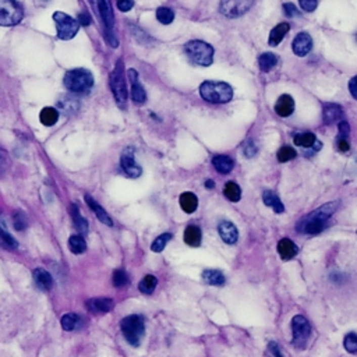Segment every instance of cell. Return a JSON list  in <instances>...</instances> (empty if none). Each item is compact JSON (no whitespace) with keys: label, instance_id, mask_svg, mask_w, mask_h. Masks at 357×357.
Instances as JSON below:
<instances>
[{"label":"cell","instance_id":"6da1fadb","mask_svg":"<svg viewBox=\"0 0 357 357\" xmlns=\"http://www.w3.org/2000/svg\"><path fill=\"white\" fill-rule=\"evenodd\" d=\"M200 95L211 104H226L233 98V90L224 81H204L200 85Z\"/></svg>","mask_w":357,"mask_h":357},{"label":"cell","instance_id":"7a4b0ae2","mask_svg":"<svg viewBox=\"0 0 357 357\" xmlns=\"http://www.w3.org/2000/svg\"><path fill=\"white\" fill-rule=\"evenodd\" d=\"M64 85L73 94H86L94 85V75L86 69L69 70L64 74Z\"/></svg>","mask_w":357,"mask_h":357},{"label":"cell","instance_id":"3957f363","mask_svg":"<svg viewBox=\"0 0 357 357\" xmlns=\"http://www.w3.org/2000/svg\"><path fill=\"white\" fill-rule=\"evenodd\" d=\"M121 332L124 339L134 347L140 346L143 342V338L145 335V323L144 318L137 314H132L128 317L123 318L120 323Z\"/></svg>","mask_w":357,"mask_h":357},{"label":"cell","instance_id":"277c9868","mask_svg":"<svg viewBox=\"0 0 357 357\" xmlns=\"http://www.w3.org/2000/svg\"><path fill=\"white\" fill-rule=\"evenodd\" d=\"M187 58L197 66L208 67L213 62V48L204 40H190L185 45Z\"/></svg>","mask_w":357,"mask_h":357},{"label":"cell","instance_id":"5b68a950","mask_svg":"<svg viewBox=\"0 0 357 357\" xmlns=\"http://www.w3.org/2000/svg\"><path fill=\"white\" fill-rule=\"evenodd\" d=\"M110 88L115 95V99L120 108H124L127 102V86L124 78V64L123 60H117L115 70L110 74Z\"/></svg>","mask_w":357,"mask_h":357},{"label":"cell","instance_id":"8992f818","mask_svg":"<svg viewBox=\"0 0 357 357\" xmlns=\"http://www.w3.org/2000/svg\"><path fill=\"white\" fill-rule=\"evenodd\" d=\"M24 12L21 5L16 0H0V25L12 27L21 23Z\"/></svg>","mask_w":357,"mask_h":357},{"label":"cell","instance_id":"52a82bcc","mask_svg":"<svg viewBox=\"0 0 357 357\" xmlns=\"http://www.w3.org/2000/svg\"><path fill=\"white\" fill-rule=\"evenodd\" d=\"M53 21H55V25H56V29H58V36L60 39H73L75 35L78 34L80 24H78L77 20L67 16L66 13H55V14H53Z\"/></svg>","mask_w":357,"mask_h":357},{"label":"cell","instance_id":"ba28073f","mask_svg":"<svg viewBox=\"0 0 357 357\" xmlns=\"http://www.w3.org/2000/svg\"><path fill=\"white\" fill-rule=\"evenodd\" d=\"M98 7L101 17L105 24V38L108 40L110 47L117 48L119 40L116 39L115 32H113V27H115V16H113V10H112V5L109 0H98Z\"/></svg>","mask_w":357,"mask_h":357},{"label":"cell","instance_id":"9c48e42d","mask_svg":"<svg viewBox=\"0 0 357 357\" xmlns=\"http://www.w3.org/2000/svg\"><path fill=\"white\" fill-rule=\"evenodd\" d=\"M292 331H293V345L294 347L303 349L307 343V340L310 338L311 327L310 323L307 321V318L303 316H296L292 320Z\"/></svg>","mask_w":357,"mask_h":357},{"label":"cell","instance_id":"30bf717a","mask_svg":"<svg viewBox=\"0 0 357 357\" xmlns=\"http://www.w3.org/2000/svg\"><path fill=\"white\" fill-rule=\"evenodd\" d=\"M254 0H220L219 12L224 16L231 18H236L243 16L253 6Z\"/></svg>","mask_w":357,"mask_h":357},{"label":"cell","instance_id":"8fae6325","mask_svg":"<svg viewBox=\"0 0 357 357\" xmlns=\"http://www.w3.org/2000/svg\"><path fill=\"white\" fill-rule=\"evenodd\" d=\"M120 165L123 172L126 173L128 177L137 178L141 176L143 169L140 165H137V162L134 159V154H132V148H127L120 158Z\"/></svg>","mask_w":357,"mask_h":357},{"label":"cell","instance_id":"7c38bea8","mask_svg":"<svg viewBox=\"0 0 357 357\" xmlns=\"http://www.w3.org/2000/svg\"><path fill=\"white\" fill-rule=\"evenodd\" d=\"M128 80L131 82V99L137 105L145 104L147 101V94H145L144 86L140 84L139 81V73L134 69H130L127 71Z\"/></svg>","mask_w":357,"mask_h":357},{"label":"cell","instance_id":"4fadbf2b","mask_svg":"<svg viewBox=\"0 0 357 357\" xmlns=\"http://www.w3.org/2000/svg\"><path fill=\"white\" fill-rule=\"evenodd\" d=\"M292 49L296 56H307V53H310V51L313 49V38L310 36V34L307 32H300L296 35V38L293 39L292 43Z\"/></svg>","mask_w":357,"mask_h":357},{"label":"cell","instance_id":"5bb4252c","mask_svg":"<svg viewBox=\"0 0 357 357\" xmlns=\"http://www.w3.org/2000/svg\"><path fill=\"white\" fill-rule=\"evenodd\" d=\"M343 117V108L338 104H325L323 109V120L325 124L339 123Z\"/></svg>","mask_w":357,"mask_h":357},{"label":"cell","instance_id":"9a60e30c","mask_svg":"<svg viewBox=\"0 0 357 357\" xmlns=\"http://www.w3.org/2000/svg\"><path fill=\"white\" fill-rule=\"evenodd\" d=\"M218 232L219 236L222 237V240L226 244H235L239 240V232H237L236 226L229 220H222L218 225Z\"/></svg>","mask_w":357,"mask_h":357},{"label":"cell","instance_id":"2e32d148","mask_svg":"<svg viewBox=\"0 0 357 357\" xmlns=\"http://www.w3.org/2000/svg\"><path fill=\"white\" fill-rule=\"evenodd\" d=\"M86 308L94 314H106L113 308V300L112 299H91L86 301Z\"/></svg>","mask_w":357,"mask_h":357},{"label":"cell","instance_id":"e0dca14e","mask_svg":"<svg viewBox=\"0 0 357 357\" xmlns=\"http://www.w3.org/2000/svg\"><path fill=\"white\" fill-rule=\"evenodd\" d=\"M294 110V101L293 98L285 94V95H281L279 99H278L277 105H275V112H277L278 116L281 117H289V116L293 113Z\"/></svg>","mask_w":357,"mask_h":357},{"label":"cell","instance_id":"ac0fdd59","mask_svg":"<svg viewBox=\"0 0 357 357\" xmlns=\"http://www.w3.org/2000/svg\"><path fill=\"white\" fill-rule=\"evenodd\" d=\"M32 277H34L35 285L39 289H42V290H51V289H52L53 278L47 270H43V268H36V270L32 272Z\"/></svg>","mask_w":357,"mask_h":357},{"label":"cell","instance_id":"d6986e66","mask_svg":"<svg viewBox=\"0 0 357 357\" xmlns=\"http://www.w3.org/2000/svg\"><path fill=\"white\" fill-rule=\"evenodd\" d=\"M85 201H86V204H88V207L93 209V212L95 213V216H97V218H98L99 220H101V224H105L106 226H112V225H113V220H112V218L109 216V213L106 212L104 208L101 207L98 202L94 200L93 197L88 196V194H86V196H85Z\"/></svg>","mask_w":357,"mask_h":357},{"label":"cell","instance_id":"ffe728a7","mask_svg":"<svg viewBox=\"0 0 357 357\" xmlns=\"http://www.w3.org/2000/svg\"><path fill=\"white\" fill-rule=\"evenodd\" d=\"M297 247L290 239H282L281 242L278 243V253L281 255V258L285 259V261H289L292 259L293 257H296L297 254Z\"/></svg>","mask_w":357,"mask_h":357},{"label":"cell","instance_id":"44dd1931","mask_svg":"<svg viewBox=\"0 0 357 357\" xmlns=\"http://www.w3.org/2000/svg\"><path fill=\"white\" fill-rule=\"evenodd\" d=\"M212 165L219 173L228 174L232 172V169L235 166V161L228 155H215L212 158Z\"/></svg>","mask_w":357,"mask_h":357},{"label":"cell","instance_id":"7402d4cb","mask_svg":"<svg viewBox=\"0 0 357 357\" xmlns=\"http://www.w3.org/2000/svg\"><path fill=\"white\" fill-rule=\"evenodd\" d=\"M201 231L200 228L197 226H187L185 231V235H183V240L187 246L190 247H198L201 244Z\"/></svg>","mask_w":357,"mask_h":357},{"label":"cell","instance_id":"603a6c76","mask_svg":"<svg viewBox=\"0 0 357 357\" xmlns=\"http://www.w3.org/2000/svg\"><path fill=\"white\" fill-rule=\"evenodd\" d=\"M70 213H71V218H73L75 229L78 231V233H80V235H86V233H88V222H86V219L81 215L80 209H78V207H77L75 204H71Z\"/></svg>","mask_w":357,"mask_h":357},{"label":"cell","instance_id":"cb8c5ba5","mask_svg":"<svg viewBox=\"0 0 357 357\" xmlns=\"http://www.w3.org/2000/svg\"><path fill=\"white\" fill-rule=\"evenodd\" d=\"M262 201L266 207H271L274 209V212L282 213L285 212V207H283L282 201L279 200V197L272 193L271 190H264L262 193Z\"/></svg>","mask_w":357,"mask_h":357},{"label":"cell","instance_id":"d4e9b609","mask_svg":"<svg viewBox=\"0 0 357 357\" xmlns=\"http://www.w3.org/2000/svg\"><path fill=\"white\" fill-rule=\"evenodd\" d=\"M180 207L186 213L196 212V209L198 208V198L196 197V194H193L190 191L183 193L180 196Z\"/></svg>","mask_w":357,"mask_h":357},{"label":"cell","instance_id":"484cf974","mask_svg":"<svg viewBox=\"0 0 357 357\" xmlns=\"http://www.w3.org/2000/svg\"><path fill=\"white\" fill-rule=\"evenodd\" d=\"M289 29H290V27H289L288 23L278 24L277 27L271 31V34H270V39H268L270 45L271 47H278L282 42L283 38H285V35L289 32Z\"/></svg>","mask_w":357,"mask_h":357},{"label":"cell","instance_id":"4316f807","mask_svg":"<svg viewBox=\"0 0 357 357\" xmlns=\"http://www.w3.org/2000/svg\"><path fill=\"white\" fill-rule=\"evenodd\" d=\"M202 279H204V282L212 285V286H222L226 282L225 275L218 270H205L202 272Z\"/></svg>","mask_w":357,"mask_h":357},{"label":"cell","instance_id":"83f0119b","mask_svg":"<svg viewBox=\"0 0 357 357\" xmlns=\"http://www.w3.org/2000/svg\"><path fill=\"white\" fill-rule=\"evenodd\" d=\"M58 119H59L58 109L48 106V108H43V109L40 110L39 120L43 126H48V127L53 126V124L58 121Z\"/></svg>","mask_w":357,"mask_h":357},{"label":"cell","instance_id":"f1b7e54d","mask_svg":"<svg viewBox=\"0 0 357 357\" xmlns=\"http://www.w3.org/2000/svg\"><path fill=\"white\" fill-rule=\"evenodd\" d=\"M277 63H278L277 55H274V53L271 52L262 53V55L258 58L259 69L262 70V71H265V73L271 71V70L277 66Z\"/></svg>","mask_w":357,"mask_h":357},{"label":"cell","instance_id":"f546056e","mask_svg":"<svg viewBox=\"0 0 357 357\" xmlns=\"http://www.w3.org/2000/svg\"><path fill=\"white\" fill-rule=\"evenodd\" d=\"M316 141H317L316 136L310 131L299 132V134L294 136L293 139L294 145H299V147H303V148H310V147L316 144Z\"/></svg>","mask_w":357,"mask_h":357},{"label":"cell","instance_id":"4dcf8cb0","mask_svg":"<svg viewBox=\"0 0 357 357\" xmlns=\"http://www.w3.org/2000/svg\"><path fill=\"white\" fill-rule=\"evenodd\" d=\"M224 194L225 197L232 202H239L240 198H242V189L233 183V182H228L225 185V189H224Z\"/></svg>","mask_w":357,"mask_h":357},{"label":"cell","instance_id":"1f68e13d","mask_svg":"<svg viewBox=\"0 0 357 357\" xmlns=\"http://www.w3.org/2000/svg\"><path fill=\"white\" fill-rule=\"evenodd\" d=\"M69 248L73 254L85 253L86 243L81 235H74L69 239Z\"/></svg>","mask_w":357,"mask_h":357},{"label":"cell","instance_id":"d6a6232c","mask_svg":"<svg viewBox=\"0 0 357 357\" xmlns=\"http://www.w3.org/2000/svg\"><path fill=\"white\" fill-rule=\"evenodd\" d=\"M156 285H158V279L154 275H147L143 278V281L140 282L139 289L141 293L144 294H151L155 290Z\"/></svg>","mask_w":357,"mask_h":357},{"label":"cell","instance_id":"836d02e7","mask_svg":"<svg viewBox=\"0 0 357 357\" xmlns=\"http://www.w3.org/2000/svg\"><path fill=\"white\" fill-rule=\"evenodd\" d=\"M80 325V317L74 313H69L62 317V328L64 331H74Z\"/></svg>","mask_w":357,"mask_h":357},{"label":"cell","instance_id":"e575fe53","mask_svg":"<svg viewBox=\"0 0 357 357\" xmlns=\"http://www.w3.org/2000/svg\"><path fill=\"white\" fill-rule=\"evenodd\" d=\"M156 18L163 25H169L174 20V12H173L172 9H169V7H159L156 10Z\"/></svg>","mask_w":357,"mask_h":357},{"label":"cell","instance_id":"d590c367","mask_svg":"<svg viewBox=\"0 0 357 357\" xmlns=\"http://www.w3.org/2000/svg\"><path fill=\"white\" fill-rule=\"evenodd\" d=\"M173 235L172 233H163V235H161V236H158L154 240V243H152V246H151V250L154 251V253H161L163 248L166 247V244L170 240H172Z\"/></svg>","mask_w":357,"mask_h":357},{"label":"cell","instance_id":"8d00e7d4","mask_svg":"<svg viewBox=\"0 0 357 357\" xmlns=\"http://www.w3.org/2000/svg\"><path fill=\"white\" fill-rule=\"evenodd\" d=\"M277 156H278V161L285 163V162H289V161H292V159H294V158L297 156V152H296V150H294L293 147H290V145H285V147H282L281 150L278 151Z\"/></svg>","mask_w":357,"mask_h":357},{"label":"cell","instance_id":"74e56055","mask_svg":"<svg viewBox=\"0 0 357 357\" xmlns=\"http://www.w3.org/2000/svg\"><path fill=\"white\" fill-rule=\"evenodd\" d=\"M13 226L17 231H24L28 226V219H27V215L23 211H16L13 213Z\"/></svg>","mask_w":357,"mask_h":357},{"label":"cell","instance_id":"f35d334b","mask_svg":"<svg viewBox=\"0 0 357 357\" xmlns=\"http://www.w3.org/2000/svg\"><path fill=\"white\" fill-rule=\"evenodd\" d=\"M112 282L115 285L116 288H124L127 283H128V275L124 270H116L113 272V277H112Z\"/></svg>","mask_w":357,"mask_h":357},{"label":"cell","instance_id":"ab89813d","mask_svg":"<svg viewBox=\"0 0 357 357\" xmlns=\"http://www.w3.org/2000/svg\"><path fill=\"white\" fill-rule=\"evenodd\" d=\"M343 346L349 353H357V334H347L343 339Z\"/></svg>","mask_w":357,"mask_h":357},{"label":"cell","instance_id":"60d3db41","mask_svg":"<svg viewBox=\"0 0 357 357\" xmlns=\"http://www.w3.org/2000/svg\"><path fill=\"white\" fill-rule=\"evenodd\" d=\"M10 167V158L7 151H5L0 147V176H3Z\"/></svg>","mask_w":357,"mask_h":357},{"label":"cell","instance_id":"b9f144b4","mask_svg":"<svg viewBox=\"0 0 357 357\" xmlns=\"http://www.w3.org/2000/svg\"><path fill=\"white\" fill-rule=\"evenodd\" d=\"M301 9L307 13L314 12L318 6V0H299Z\"/></svg>","mask_w":357,"mask_h":357},{"label":"cell","instance_id":"7bdbcfd3","mask_svg":"<svg viewBox=\"0 0 357 357\" xmlns=\"http://www.w3.org/2000/svg\"><path fill=\"white\" fill-rule=\"evenodd\" d=\"M283 13H285V16L289 18L296 17V16H300L297 7L294 6L293 3H285V5H283Z\"/></svg>","mask_w":357,"mask_h":357},{"label":"cell","instance_id":"ee69618b","mask_svg":"<svg viewBox=\"0 0 357 357\" xmlns=\"http://www.w3.org/2000/svg\"><path fill=\"white\" fill-rule=\"evenodd\" d=\"M0 237H2L7 246H10V247L16 248L18 246V243L16 242V239H14L12 235H9V233L6 232V229H2V228H0Z\"/></svg>","mask_w":357,"mask_h":357},{"label":"cell","instance_id":"f6af8a7d","mask_svg":"<svg viewBox=\"0 0 357 357\" xmlns=\"http://www.w3.org/2000/svg\"><path fill=\"white\" fill-rule=\"evenodd\" d=\"M134 7V0H117V9L120 12H130Z\"/></svg>","mask_w":357,"mask_h":357},{"label":"cell","instance_id":"bcb514c9","mask_svg":"<svg viewBox=\"0 0 357 357\" xmlns=\"http://www.w3.org/2000/svg\"><path fill=\"white\" fill-rule=\"evenodd\" d=\"M257 152H258V150H257V147L254 145L253 141H248L247 144L244 145V155L247 156V158H251V156L255 155Z\"/></svg>","mask_w":357,"mask_h":357},{"label":"cell","instance_id":"7dc6e473","mask_svg":"<svg viewBox=\"0 0 357 357\" xmlns=\"http://www.w3.org/2000/svg\"><path fill=\"white\" fill-rule=\"evenodd\" d=\"M339 134L343 137V139H346L347 136H349V132H350V126H349V123L345 120H340L339 121Z\"/></svg>","mask_w":357,"mask_h":357},{"label":"cell","instance_id":"c3c4849f","mask_svg":"<svg viewBox=\"0 0 357 357\" xmlns=\"http://www.w3.org/2000/svg\"><path fill=\"white\" fill-rule=\"evenodd\" d=\"M77 21H78L80 25L86 27V25H90V24H91V17H90V14H86V13H80V14H78V18H77Z\"/></svg>","mask_w":357,"mask_h":357},{"label":"cell","instance_id":"681fc988","mask_svg":"<svg viewBox=\"0 0 357 357\" xmlns=\"http://www.w3.org/2000/svg\"><path fill=\"white\" fill-rule=\"evenodd\" d=\"M349 91H350L351 97L357 101V75L349 81Z\"/></svg>","mask_w":357,"mask_h":357},{"label":"cell","instance_id":"f907efd6","mask_svg":"<svg viewBox=\"0 0 357 357\" xmlns=\"http://www.w3.org/2000/svg\"><path fill=\"white\" fill-rule=\"evenodd\" d=\"M349 143L346 141V139H340V141L338 143V150L340 151V152H346V151H349Z\"/></svg>","mask_w":357,"mask_h":357},{"label":"cell","instance_id":"816d5d0a","mask_svg":"<svg viewBox=\"0 0 357 357\" xmlns=\"http://www.w3.org/2000/svg\"><path fill=\"white\" fill-rule=\"evenodd\" d=\"M268 349H270V351H271L272 354H275V356L281 357L282 354H281V351L278 350V345L277 343H274V342H271L270 345H268Z\"/></svg>","mask_w":357,"mask_h":357},{"label":"cell","instance_id":"f5cc1de1","mask_svg":"<svg viewBox=\"0 0 357 357\" xmlns=\"http://www.w3.org/2000/svg\"><path fill=\"white\" fill-rule=\"evenodd\" d=\"M205 187H208V189H213L212 180H207V182H205Z\"/></svg>","mask_w":357,"mask_h":357}]
</instances>
